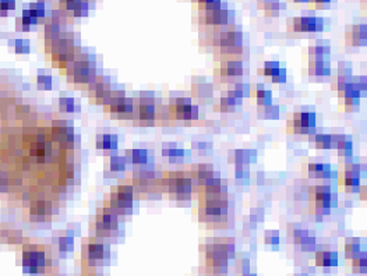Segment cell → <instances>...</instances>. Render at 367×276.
<instances>
[{"label":"cell","instance_id":"obj_18","mask_svg":"<svg viewBox=\"0 0 367 276\" xmlns=\"http://www.w3.org/2000/svg\"><path fill=\"white\" fill-rule=\"evenodd\" d=\"M316 265L321 268H332L338 265V254L331 250H317L316 251Z\"/></svg>","mask_w":367,"mask_h":276},{"label":"cell","instance_id":"obj_14","mask_svg":"<svg viewBox=\"0 0 367 276\" xmlns=\"http://www.w3.org/2000/svg\"><path fill=\"white\" fill-rule=\"evenodd\" d=\"M304 174L313 179H328L331 177V166L327 163H309L304 166Z\"/></svg>","mask_w":367,"mask_h":276},{"label":"cell","instance_id":"obj_48","mask_svg":"<svg viewBox=\"0 0 367 276\" xmlns=\"http://www.w3.org/2000/svg\"><path fill=\"white\" fill-rule=\"evenodd\" d=\"M295 2H309V0H295Z\"/></svg>","mask_w":367,"mask_h":276},{"label":"cell","instance_id":"obj_39","mask_svg":"<svg viewBox=\"0 0 367 276\" xmlns=\"http://www.w3.org/2000/svg\"><path fill=\"white\" fill-rule=\"evenodd\" d=\"M264 243L268 246H278L279 244V234L278 232H267L264 237Z\"/></svg>","mask_w":367,"mask_h":276},{"label":"cell","instance_id":"obj_43","mask_svg":"<svg viewBox=\"0 0 367 276\" xmlns=\"http://www.w3.org/2000/svg\"><path fill=\"white\" fill-rule=\"evenodd\" d=\"M236 179H244L247 176V169H246V165H236Z\"/></svg>","mask_w":367,"mask_h":276},{"label":"cell","instance_id":"obj_41","mask_svg":"<svg viewBox=\"0 0 367 276\" xmlns=\"http://www.w3.org/2000/svg\"><path fill=\"white\" fill-rule=\"evenodd\" d=\"M236 270H237V273H240V275H244L247 272H250V261L249 259H239L237 262H236Z\"/></svg>","mask_w":367,"mask_h":276},{"label":"cell","instance_id":"obj_24","mask_svg":"<svg viewBox=\"0 0 367 276\" xmlns=\"http://www.w3.org/2000/svg\"><path fill=\"white\" fill-rule=\"evenodd\" d=\"M96 147L101 150H116L117 147V137L114 134H101L96 137Z\"/></svg>","mask_w":367,"mask_h":276},{"label":"cell","instance_id":"obj_31","mask_svg":"<svg viewBox=\"0 0 367 276\" xmlns=\"http://www.w3.org/2000/svg\"><path fill=\"white\" fill-rule=\"evenodd\" d=\"M314 143L317 145V148H323V150H328L334 145V135L330 134H317L314 137Z\"/></svg>","mask_w":367,"mask_h":276},{"label":"cell","instance_id":"obj_26","mask_svg":"<svg viewBox=\"0 0 367 276\" xmlns=\"http://www.w3.org/2000/svg\"><path fill=\"white\" fill-rule=\"evenodd\" d=\"M361 251V244L359 239H348L345 241V255L346 258L352 259Z\"/></svg>","mask_w":367,"mask_h":276},{"label":"cell","instance_id":"obj_15","mask_svg":"<svg viewBox=\"0 0 367 276\" xmlns=\"http://www.w3.org/2000/svg\"><path fill=\"white\" fill-rule=\"evenodd\" d=\"M243 73V63L240 60H223L219 66V76L221 78H233L241 76Z\"/></svg>","mask_w":367,"mask_h":276},{"label":"cell","instance_id":"obj_17","mask_svg":"<svg viewBox=\"0 0 367 276\" xmlns=\"http://www.w3.org/2000/svg\"><path fill=\"white\" fill-rule=\"evenodd\" d=\"M214 176V169L211 165H193L190 170V179H192L197 186L203 184L207 179Z\"/></svg>","mask_w":367,"mask_h":276},{"label":"cell","instance_id":"obj_21","mask_svg":"<svg viewBox=\"0 0 367 276\" xmlns=\"http://www.w3.org/2000/svg\"><path fill=\"white\" fill-rule=\"evenodd\" d=\"M331 72V67L328 64V61L324 59H313L309 63V73L313 76H328Z\"/></svg>","mask_w":367,"mask_h":276},{"label":"cell","instance_id":"obj_13","mask_svg":"<svg viewBox=\"0 0 367 276\" xmlns=\"http://www.w3.org/2000/svg\"><path fill=\"white\" fill-rule=\"evenodd\" d=\"M85 254H87V259L91 262H99L103 259L108 258L109 248L99 241H90L85 246Z\"/></svg>","mask_w":367,"mask_h":276},{"label":"cell","instance_id":"obj_25","mask_svg":"<svg viewBox=\"0 0 367 276\" xmlns=\"http://www.w3.org/2000/svg\"><path fill=\"white\" fill-rule=\"evenodd\" d=\"M212 85L208 83H194L193 84V94L194 96H197L200 99H207L212 96Z\"/></svg>","mask_w":367,"mask_h":276},{"label":"cell","instance_id":"obj_19","mask_svg":"<svg viewBox=\"0 0 367 276\" xmlns=\"http://www.w3.org/2000/svg\"><path fill=\"white\" fill-rule=\"evenodd\" d=\"M339 98L343 103V108L346 110H352L353 108H357L359 101H360V92L356 90L355 87L352 85L348 90L339 92Z\"/></svg>","mask_w":367,"mask_h":276},{"label":"cell","instance_id":"obj_47","mask_svg":"<svg viewBox=\"0 0 367 276\" xmlns=\"http://www.w3.org/2000/svg\"><path fill=\"white\" fill-rule=\"evenodd\" d=\"M241 276H256V275H254V273H250V272H247V273H244V275Z\"/></svg>","mask_w":367,"mask_h":276},{"label":"cell","instance_id":"obj_6","mask_svg":"<svg viewBox=\"0 0 367 276\" xmlns=\"http://www.w3.org/2000/svg\"><path fill=\"white\" fill-rule=\"evenodd\" d=\"M170 116L180 120H196L199 117V108L193 105L192 101L186 96H175L169 101Z\"/></svg>","mask_w":367,"mask_h":276},{"label":"cell","instance_id":"obj_2","mask_svg":"<svg viewBox=\"0 0 367 276\" xmlns=\"http://www.w3.org/2000/svg\"><path fill=\"white\" fill-rule=\"evenodd\" d=\"M162 186L170 194V197L175 199H189L193 191V180L190 176H186L183 172H169L162 177Z\"/></svg>","mask_w":367,"mask_h":276},{"label":"cell","instance_id":"obj_20","mask_svg":"<svg viewBox=\"0 0 367 276\" xmlns=\"http://www.w3.org/2000/svg\"><path fill=\"white\" fill-rule=\"evenodd\" d=\"M126 161L134 165H147L148 162V151L144 148H133L126 152Z\"/></svg>","mask_w":367,"mask_h":276},{"label":"cell","instance_id":"obj_5","mask_svg":"<svg viewBox=\"0 0 367 276\" xmlns=\"http://www.w3.org/2000/svg\"><path fill=\"white\" fill-rule=\"evenodd\" d=\"M106 109H109V112L112 114H116L119 117H133L134 112H136V101L125 95V92H113L112 91V95L108 99V102L105 103Z\"/></svg>","mask_w":367,"mask_h":276},{"label":"cell","instance_id":"obj_36","mask_svg":"<svg viewBox=\"0 0 367 276\" xmlns=\"http://www.w3.org/2000/svg\"><path fill=\"white\" fill-rule=\"evenodd\" d=\"M261 5H264V10L265 13L268 14H278V12L282 9L283 3H279L278 0H260Z\"/></svg>","mask_w":367,"mask_h":276},{"label":"cell","instance_id":"obj_4","mask_svg":"<svg viewBox=\"0 0 367 276\" xmlns=\"http://www.w3.org/2000/svg\"><path fill=\"white\" fill-rule=\"evenodd\" d=\"M134 190L132 186H117L110 192L109 210H112L116 215H127L132 212Z\"/></svg>","mask_w":367,"mask_h":276},{"label":"cell","instance_id":"obj_37","mask_svg":"<svg viewBox=\"0 0 367 276\" xmlns=\"http://www.w3.org/2000/svg\"><path fill=\"white\" fill-rule=\"evenodd\" d=\"M260 114L264 116L267 119H278L279 116V108L275 105H265V106H260Z\"/></svg>","mask_w":367,"mask_h":276},{"label":"cell","instance_id":"obj_34","mask_svg":"<svg viewBox=\"0 0 367 276\" xmlns=\"http://www.w3.org/2000/svg\"><path fill=\"white\" fill-rule=\"evenodd\" d=\"M126 158L125 156H110V159H109V168L110 170H113V172H123L125 169H126Z\"/></svg>","mask_w":367,"mask_h":276},{"label":"cell","instance_id":"obj_3","mask_svg":"<svg viewBox=\"0 0 367 276\" xmlns=\"http://www.w3.org/2000/svg\"><path fill=\"white\" fill-rule=\"evenodd\" d=\"M243 45V35L237 28H225L218 31L212 36V46L222 50L223 53H235Z\"/></svg>","mask_w":367,"mask_h":276},{"label":"cell","instance_id":"obj_10","mask_svg":"<svg viewBox=\"0 0 367 276\" xmlns=\"http://www.w3.org/2000/svg\"><path fill=\"white\" fill-rule=\"evenodd\" d=\"M341 186L345 187L346 191H353L360 184V166L359 165H346V168L341 174Z\"/></svg>","mask_w":367,"mask_h":276},{"label":"cell","instance_id":"obj_30","mask_svg":"<svg viewBox=\"0 0 367 276\" xmlns=\"http://www.w3.org/2000/svg\"><path fill=\"white\" fill-rule=\"evenodd\" d=\"M254 96L257 99V103L260 106H265L272 103V92L271 91L265 90V88H257L254 91Z\"/></svg>","mask_w":367,"mask_h":276},{"label":"cell","instance_id":"obj_35","mask_svg":"<svg viewBox=\"0 0 367 276\" xmlns=\"http://www.w3.org/2000/svg\"><path fill=\"white\" fill-rule=\"evenodd\" d=\"M218 105H219V110L221 112H230L236 108V99L230 98V96L226 94V95L221 96V99L218 101Z\"/></svg>","mask_w":367,"mask_h":276},{"label":"cell","instance_id":"obj_33","mask_svg":"<svg viewBox=\"0 0 367 276\" xmlns=\"http://www.w3.org/2000/svg\"><path fill=\"white\" fill-rule=\"evenodd\" d=\"M226 94H228L230 98L236 99V101H237V99H241L246 94H249V85L244 84V83H237V84H236L232 90H229Z\"/></svg>","mask_w":367,"mask_h":276},{"label":"cell","instance_id":"obj_9","mask_svg":"<svg viewBox=\"0 0 367 276\" xmlns=\"http://www.w3.org/2000/svg\"><path fill=\"white\" fill-rule=\"evenodd\" d=\"M119 229V219L112 210H103L96 218V233L101 237L113 236Z\"/></svg>","mask_w":367,"mask_h":276},{"label":"cell","instance_id":"obj_40","mask_svg":"<svg viewBox=\"0 0 367 276\" xmlns=\"http://www.w3.org/2000/svg\"><path fill=\"white\" fill-rule=\"evenodd\" d=\"M278 70H279V63L275 60H272V61H267V63H265L264 70H263V72H264L265 76H271L272 77V76H274Z\"/></svg>","mask_w":367,"mask_h":276},{"label":"cell","instance_id":"obj_28","mask_svg":"<svg viewBox=\"0 0 367 276\" xmlns=\"http://www.w3.org/2000/svg\"><path fill=\"white\" fill-rule=\"evenodd\" d=\"M309 54L313 56V59H324L330 54V46L327 43H316L314 46L309 48Z\"/></svg>","mask_w":367,"mask_h":276},{"label":"cell","instance_id":"obj_45","mask_svg":"<svg viewBox=\"0 0 367 276\" xmlns=\"http://www.w3.org/2000/svg\"><path fill=\"white\" fill-rule=\"evenodd\" d=\"M254 219V222H259L263 219V211L259 210H253L252 211V221Z\"/></svg>","mask_w":367,"mask_h":276},{"label":"cell","instance_id":"obj_1","mask_svg":"<svg viewBox=\"0 0 367 276\" xmlns=\"http://www.w3.org/2000/svg\"><path fill=\"white\" fill-rule=\"evenodd\" d=\"M229 206L226 197L200 195L199 216L201 222L208 226H225L228 222Z\"/></svg>","mask_w":367,"mask_h":276},{"label":"cell","instance_id":"obj_38","mask_svg":"<svg viewBox=\"0 0 367 276\" xmlns=\"http://www.w3.org/2000/svg\"><path fill=\"white\" fill-rule=\"evenodd\" d=\"M194 151L199 154V155H207L211 152V144L208 143H203V141H199V143H194Z\"/></svg>","mask_w":367,"mask_h":276},{"label":"cell","instance_id":"obj_23","mask_svg":"<svg viewBox=\"0 0 367 276\" xmlns=\"http://www.w3.org/2000/svg\"><path fill=\"white\" fill-rule=\"evenodd\" d=\"M230 159L236 165H246V163L256 161V152L252 150H236L232 158L229 156V161Z\"/></svg>","mask_w":367,"mask_h":276},{"label":"cell","instance_id":"obj_27","mask_svg":"<svg viewBox=\"0 0 367 276\" xmlns=\"http://www.w3.org/2000/svg\"><path fill=\"white\" fill-rule=\"evenodd\" d=\"M352 269L356 273H366L367 270V257L366 252H359L352 258Z\"/></svg>","mask_w":367,"mask_h":276},{"label":"cell","instance_id":"obj_16","mask_svg":"<svg viewBox=\"0 0 367 276\" xmlns=\"http://www.w3.org/2000/svg\"><path fill=\"white\" fill-rule=\"evenodd\" d=\"M367 28L366 25H353L349 30L346 31V41L349 45L353 46H361L366 45Z\"/></svg>","mask_w":367,"mask_h":276},{"label":"cell","instance_id":"obj_12","mask_svg":"<svg viewBox=\"0 0 367 276\" xmlns=\"http://www.w3.org/2000/svg\"><path fill=\"white\" fill-rule=\"evenodd\" d=\"M290 236L293 239V243L297 244V246H300L303 251H314L317 248L316 237L312 236L309 232H306V230L300 229L299 226L290 230Z\"/></svg>","mask_w":367,"mask_h":276},{"label":"cell","instance_id":"obj_22","mask_svg":"<svg viewBox=\"0 0 367 276\" xmlns=\"http://www.w3.org/2000/svg\"><path fill=\"white\" fill-rule=\"evenodd\" d=\"M334 144L337 145L338 154L341 156L352 155L353 144H352V140L349 137H346V135H334Z\"/></svg>","mask_w":367,"mask_h":276},{"label":"cell","instance_id":"obj_7","mask_svg":"<svg viewBox=\"0 0 367 276\" xmlns=\"http://www.w3.org/2000/svg\"><path fill=\"white\" fill-rule=\"evenodd\" d=\"M316 113L313 112H296L288 120V131L293 134H312L316 130Z\"/></svg>","mask_w":367,"mask_h":276},{"label":"cell","instance_id":"obj_32","mask_svg":"<svg viewBox=\"0 0 367 276\" xmlns=\"http://www.w3.org/2000/svg\"><path fill=\"white\" fill-rule=\"evenodd\" d=\"M162 154L165 156H169L170 159H179V158H183L185 152L181 148L176 147L175 144H165L162 147Z\"/></svg>","mask_w":367,"mask_h":276},{"label":"cell","instance_id":"obj_8","mask_svg":"<svg viewBox=\"0 0 367 276\" xmlns=\"http://www.w3.org/2000/svg\"><path fill=\"white\" fill-rule=\"evenodd\" d=\"M155 98L151 92H141L139 96V102L136 105V112L134 116L137 120L143 124H151L154 123L157 117V108H155Z\"/></svg>","mask_w":367,"mask_h":276},{"label":"cell","instance_id":"obj_46","mask_svg":"<svg viewBox=\"0 0 367 276\" xmlns=\"http://www.w3.org/2000/svg\"><path fill=\"white\" fill-rule=\"evenodd\" d=\"M313 2H316L317 5H324V3H328L330 0H313Z\"/></svg>","mask_w":367,"mask_h":276},{"label":"cell","instance_id":"obj_42","mask_svg":"<svg viewBox=\"0 0 367 276\" xmlns=\"http://www.w3.org/2000/svg\"><path fill=\"white\" fill-rule=\"evenodd\" d=\"M285 80H286V68L279 67V70L272 76V81L274 83H283Z\"/></svg>","mask_w":367,"mask_h":276},{"label":"cell","instance_id":"obj_11","mask_svg":"<svg viewBox=\"0 0 367 276\" xmlns=\"http://www.w3.org/2000/svg\"><path fill=\"white\" fill-rule=\"evenodd\" d=\"M293 30L299 31V32H316V31H321L324 27L323 20L319 17H313V16H303V17H296L293 20Z\"/></svg>","mask_w":367,"mask_h":276},{"label":"cell","instance_id":"obj_44","mask_svg":"<svg viewBox=\"0 0 367 276\" xmlns=\"http://www.w3.org/2000/svg\"><path fill=\"white\" fill-rule=\"evenodd\" d=\"M60 105L62 109H65V110H73L74 109V101H73L72 98H63V99H60Z\"/></svg>","mask_w":367,"mask_h":276},{"label":"cell","instance_id":"obj_29","mask_svg":"<svg viewBox=\"0 0 367 276\" xmlns=\"http://www.w3.org/2000/svg\"><path fill=\"white\" fill-rule=\"evenodd\" d=\"M353 85V77L352 76H342V74H338L337 80L334 81L332 87L338 91V92H342V91L348 90Z\"/></svg>","mask_w":367,"mask_h":276}]
</instances>
